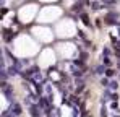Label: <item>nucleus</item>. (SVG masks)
<instances>
[{
	"label": "nucleus",
	"mask_w": 120,
	"mask_h": 117,
	"mask_svg": "<svg viewBox=\"0 0 120 117\" xmlns=\"http://www.w3.org/2000/svg\"><path fill=\"white\" fill-rule=\"evenodd\" d=\"M21 112H23V111H21V104L20 102H13V104H11V114L20 116Z\"/></svg>",
	"instance_id": "1"
},
{
	"label": "nucleus",
	"mask_w": 120,
	"mask_h": 117,
	"mask_svg": "<svg viewBox=\"0 0 120 117\" xmlns=\"http://www.w3.org/2000/svg\"><path fill=\"white\" fill-rule=\"evenodd\" d=\"M15 36H16V34H15L13 31H10V29H5V31H3V39H5V41H11Z\"/></svg>",
	"instance_id": "2"
},
{
	"label": "nucleus",
	"mask_w": 120,
	"mask_h": 117,
	"mask_svg": "<svg viewBox=\"0 0 120 117\" xmlns=\"http://www.w3.org/2000/svg\"><path fill=\"white\" fill-rule=\"evenodd\" d=\"M29 112H31V116H33V117H39L41 116L39 104H38V106H31V107H29Z\"/></svg>",
	"instance_id": "3"
},
{
	"label": "nucleus",
	"mask_w": 120,
	"mask_h": 117,
	"mask_svg": "<svg viewBox=\"0 0 120 117\" xmlns=\"http://www.w3.org/2000/svg\"><path fill=\"white\" fill-rule=\"evenodd\" d=\"M81 21H83L86 26H91V21H89V18H88V15H86V13H81Z\"/></svg>",
	"instance_id": "4"
},
{
	"label": "nucleus",
	"mask_w": 120,
	"mask_h": 117,
	"mask_svg": "<svg viewBox=\"0 0 120 117\" xmlns=\"http://www.w3.org/2000/svg\"><path fill=\"white\" fill-rule=\"evenodd\" d=\"M8 75H11V77L13 75H18V67H10L8 68Z\"/></svg>",
	"instance_id": "5"
},
{
	"label": "nucleus",
	"mask_w": 120,
	"mask_h": 117,
	"mask_svg": "<svg viewBox=\"0 0 120 117\" xmlns=\"http://www.w3.org/2000/svg\"><path fill=\"white\" fill-rule=\"evenodd\" d=\"M117 88H119V83L117 81H110L109 83V90H117Z\"/></svg>",
	"instance_id": "6"
},
{
	"label": "nucleus",
	"mask_w": 120,
	"mask_h": 117,
	"mask_svg": "<svg viewBox=\"0 0 120 117\" xmlns=\"http://www.w3.org/2000/svg\"><path fill=\"white\" fill-rule=\"evenodd\" d=\"M114 75H115V72H114L112 68H107V70H105V77H107V78L114 77Z\"/></svg>",
	"instance_id": "7"
},
{
	"label": "nucleus",
	"mask_w": 120,
	"mask_h": 117,
	"mask_svg": "<svg viewBox=\"0 0 120 117\" xmlns=\"http://www.w3.org/2000/svg\"><path fill=\"white\" fill-rule=\"evenodd\" d=\"M109 83H110V81H109L107 78H102V80H101V85H102L104 88H109Z\"/></svg>",
	"instance_id": "8"
},
{
	"label": "nucleus",
	"mask_w": 120,
	"mask_h": 117,
	"mask_svg": "<svg viewBox=\"0 0 120 117\" xmlns=\"http://www.w3.org/2000/svg\"><path fill=\"white\" fill-rule=\"evenodd\" d=\"M81 7H83V5H81V3H75V5H73V8H71V10H73V12H81Z\"/></svg>",
	"instance_id": "9"
},
{
	"label": "nucleus",
	"mask_w": 120,
	"mask_h": 117,
	"mask_svg": "<svg viewBox=\"0 0 120 117\" xmlns=\"http://www.w3.org/2000/svg\"><path fill=\"white\" fill-rule=\"evenodd\" d=\"M104 72H105V70H104V67H102V65H99V67L96 68V73H98V75H102Z\"/></svg>",
	"instance_id": "10"
},
{
	"label": "nucleus",
	"mask_w": 120,
	"mask_h": 117,
	"mask_svg": "<svg viewBox=\"0 0 120 117\" xmlns=\"http://www.w3.org/2000/svg\"><path fill=\"white\" fill-rule=\"evenodd\" d=\"M102 55H104V57H109V55H110V49L104 47V51H102Z\"/></svg>",
	"instance_id": "11"
},
{
	"label": "nucleus",
	"mask_w": 120,
	"mask_h": 117,
	"mask_svg": "<svg viewBox=\"0 0 120 117\" xmlns=\"http://www.w3.org/2000/svg\"><path fill=\"white\" fill-rule=\"evenodd\" d=\"M110 63H112V62H110V58H109V57H104V65H105V67H110Z\"/></svg>",
	"instance_id": "12"
},
{
	"label": "nucleus",
	"mask_w": 120,
	"mask_h": 117,
	"mask_svg": "<svg viewBox=\"0 0 120 117\" xmlns=\"http://www.w3.org/2000/svg\"><path fill=\"white\" fill-rule=\"evenodd\" d=\"M114 44H115V51H117V52H120V41H115Z\"/></svg>",
	"instance_id": "13"
},
{
	"label": "nucleus",
	"mask_w": 120,
	"mask_h": 117,
	"mask_svg": "<svg viewBox=\"0 0 120 117\" xmlns=\"http://www.w3.org/2000/svg\"><path fill=\"white\" fill-rule=\"evenodd\" d=\"M110 107H112V109H114V111H115V109H119V104H117V101H114V102H112V106H110Z\"/></svg>",
	"instance_id": "14"
},
{
	"label": "nucleus",
	"mask_w": 120,
	"mask_h": 117,
	"mask_svg": "<svg viewBox=\"0 0 120 117\" xmlns=\"http://www.w3.org/2000/svg\"><path fill=\"white\" fill-rule=\"evenodd\" d=\"M117 99H119L117 94H110V101H117Z\"/></svg>",
	"instance_id": "15"
},
{
	"label": "nucleus",
	"mask_w": 120,
	"mask_h": 117,
	"mask_svg": "<svg viewBox=\"0 0 120 117\" xmlns=\"http://www.w3.org/2000/svg\"><path fill=\"white\" fill-rule=\"evenodd\" d=\"M5 117H15V114H8V116H5Z\"/></svg>",
	"instance_id": "16"
},
{
	"label": "nucleus",
	"mask_w": 120,
	"mask_h": 117,
	"mask_svg": "<svg viewBox=\"0 0 120 117\" xmlns=\"http://www.w3.org/2000/svg\"><path fill=\"white\" fill-rule=\"evenodd\" d=\"M115 117H120V116H115Z\"/></svg>",
	"instance_id": "17"
}]
</instances>
